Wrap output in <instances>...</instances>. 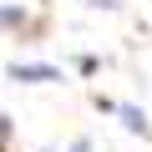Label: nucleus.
<instances>
[{
  "label": "nucleus",
  "mask_w": 152,
  "mask_h": 152,
  "mask_svg": "<svg viewBox=\"0 0 152 152\" xmlns=\"http://www.w3.org/2000/svg\"><path fill=\"white\" fill-rule=\"evenodd\" d=\"M10 81H61V71L56 66H10Z\"/></svg>",
  "instance_id": "1"
},
{
  "label": "nucleus",
  "mask_w": 152,
  "mask_h": 152,
  "mask_svg": "<svg viewBox=\"0 0 152 152\" xmlns=\"http://www.w3.org/2000/svg\"><path fill=\"white\" fill-rule=\"evenodd\" d=\"M122 122H127V127H132V132H147V117H142V112H137V107H122Z\"/></svg>",
  "instance_id": "2"
},
{
  "label": "nucleus",
  "mask_w": 152,
  "mask_h": 152,
  "mask_svg": "<svg viewBox=\"0 0 152 152\" xmlns=\"http://www.w3.org/2000/svg\"><path fill=\"white\" fill-rule=\"evenodd\" d=\"M71 152H91V147H86V142H76V147H71Z\"/></svg>",
  "instance_id": "3"
}]
</instances>
